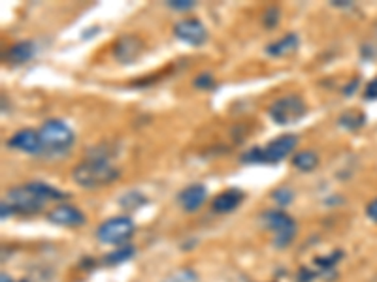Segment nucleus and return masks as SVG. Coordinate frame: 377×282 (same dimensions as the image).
Returning <instances> with one entry per match:
<instances>
[{
    "mask_svg": "<svg viewBox=\"0 0 377 282\" xmlns=\"http://www.w3.org/2000/svg\"><path fill=\"white\" fill-rule=\"evenodd\" d=\"M364 98L366 100H377V78H374L364 91Z\"/></svg>",
    "mask_w": 377,
    "mask_h": 282,
    "instance_id": "nucleus-23",
    "label": "nucleus"
},
{
    "mask_svg": "<svg viewBox=\"0 0 377 282\" xmlns=\"http://www.w3.org/2000/svg\"><path fill=\"white\" fill-rule=\"evenodd\" d=\"M134 235V222L128 217H114L102 222L96 230V237L104 245H117L121 247Z\"/></svg>",
    "mask_w": 377,
    "mask_h": 282,
    "instance_id": "nucleus-5",
    "label": "nucleus"
},
{
    "mask_svg": "<svg viewBox=\"0 0 377 282\" xmlns=\"http://www.w3.org/2000/svg\"><path fill=\"white\" fill-rule=\"evenodd\" d=\"M314 279H315L314 271H307L306 268L300 269V273H298V281L300 282H312Z\"/></svg>",
    "mask_w": 377,
    "mask_h": 282,
    "instance_id": "nucleus-25",
    "label": "nucleus"
},
{
    "mask_svg": "<svg viewBox=\"0 0 377 282\" xmlns=\"http://www.w3.org/2000/svg\"><path fill=\"white\" fill-rule=\"evenodd\" d=\"M43 143V156H63L76 143V134L72 128L59 119L45 120L38 130Z\"/></svg>",
    "mask_w": 377,
    "mask_h": 282,
    "instance_id": "nucleus-3",
    "label": "nucleus"
},
{
    "mask_svg": "<svg viewBox=\"0 0 377 282\" xmlns=\"http://www.w3.org/2000/svg\"><path fill=\"white\" fill-rule=\"evenodd\" d=\"M207 197V191L204 184H191V186H187L183 191L178 194V202L179 205L183 207V211L192 213L196 211L202 207V204L206 202Z\"/></svg>",
    "mask_w": 377,
    "mask_h": 282,
    "instance_id": "nucleus-12",
    "label": "nucleus"
},
{
    "mask_svg": "<svg viewBox=\"0 0 377 282\" xmlns=\"http://www.w3.org/2000/svg\"><path fill=\"white\" fill-rule=\"evenodd\" d=\"M342 260V252L340 250H336V252H332L330 256H323V258H317V265H319L323 271H328V269H332L338 263V261Z\"/></svg>",
    "mask_w": 377,
    "mask_h": 282,
    "instance_id": "nucleus-19",
    "label": "nucleus"
},
{
    "mask_svg": "<svg viewBox=\"0 0 377 282\" xmlns=\"http://www.w3.org/2000/svg\"><path fill=\"white\" fill-rule=\"evenodd\" d=\"M34 43L32 42H17L14 45H10V50L4 53L8 63L12 64H25L34 56Z\"/></svg>",
    "mask_w": 377,
    "mask_h": 282,
    "instance_id": "nucleus-14",
    "label": "nucleus"
},
{
    "mask_svg": "<svg viewBox=\"0 0 377 282\" xmlns=\"http://www.w3.org/2000/svg\"><path fill=\"white\" fill-rule=\"evenodd\" d=\"M66 194L57 188H53L51 184L42 183V181H30L23 186H14L6 194V202L15 213H25V215H34L42 211L48 202H59L64 199Z\"/></svg>",
    "mask_w": 377,
    "mask_h": 282,
    "instance_id": "nucleus-1",
    "label": "nucleus"
},
{
    "mask_svg": "<svg viewBox=\"0 0 377 282\" xmlns=\"http://www.w3.org/2000/svg\"><path fill=\"white\" fill-rule=\"evenodd\" d=\"M166 4H168V8L178 10V12H187V10H192L196 6V2H192V0H168Z\"/></svg>",
    "mask_w": 377,
    "mask_h": 282,
    "instance_id": "nucleus-22",
    "label": "nucleus"
},
{
    "mask_svg": "<svg viewBox=\"0 0 377 282\" xmlns=\"http://www.w3.org/2000/svg\"><path fill=\"white\" fill-rule=\"evenodd\" d=\"M281 15V12H279V8L278 6H270L266 12H264V17H263V23H264V27H268V28H274L276 25L279 23V17Z\"/></svg>",
    "mask_w": 377,
    "mask_h": 282,
    "instance_id": "nucleus-20",
    "label": "nucleus"
},
{
    "mask_svg": "<svg viewBox=\"0 0 377 282\" xmlns=\"http://www.w3.org/2000/svg\"><path fill=\"white\" fill-rule=\"evenodd\" d=\"M119 175H121L119 168L108 162L102 156H91L83 162H79L72 171L74 181L83 188H102L117 181Z\"/></svg>",
    "mask_w": 377,
    "mask_h": 282,
    "instance_id": "nucleus-2",
    "label": "nucleus"
},
{
    "mask_svg": "<svg viewBox=\"0 0 377 282\" xmlns=\"http://www.w3.org/2000/svg\"><path fill=\"white\" fill-rule=\"evenodd\" d=\"M50 222L57 226H64V228H76V226L85 224V215L79 211L78 207L74 205L63 204L57 205L55 209H51L48 215Z\"/></svg>",
    "mask_w": 377,
    "mask_h": 282,
    "instance_id": "nucleus-11",
    "label": "nucleus"
},
{
    "mask_svg": "<svg viewBox=\"0 0 377 282\" xmlns=\"http://www.w3.org/2000/svg\"><path fill=\"white\" fill-rule=\"evenodd\" d=\"M214 76L212 74H200L194 78V87L196 89H204V91H210V89H214Z\"/></svg>",
    "mask_w": 377,
    "mask_h": 282,
    "instance_id": "nucleus-21",
    "label": "nucleus"
},
{
    "mask_svg": "<svg viewBox=\"0 0 377 282\" xmlns=\"http://www.w3.org/2000/svg\"><path fill=\"white\" fill-rule=\"evenodd\" d=\"M298 34H294V32H289V34H285L281 40L278 42L270 43L268 47H266V53L270 56H285V55H291L292 51H296L298 47Z\"/></svg>",
    "mask_w": 377,
    "mask_h": 282,
    "instance_id": "nucleus-15",
    "label": "nucleus"
},
{
    "mask_svg": "<svg viewBox=\"0 0 377 282\" xmlns=\"http://www.w3.org/2000/svg\"><path fill=\"white\" fill-rule=\"evenodd\" d=\"M174 36L183 43L192 45V47H200L207 40V28L198 19H183V21L176 23Z\"/></svg>",
    "mask_w": 377,
    "mask_h": 282,
    "instance_id": "nucleus-8",
    "label": "nucleus"
},
{
    "mask_svg": "<svg viewBox=\"0 0 377 282\" xmlns=\"http://www.w3.org/2000/svg\"><path fill=\"white\" fill-rule=\"evenodd\" d=\"M243 202V192L238 191V188H228V191L221 192L219 196L215 197L212 202V209L215 213H221V215H227V213H232L234 209H238Z\"/></svg>",
    "mask_w": 377,
    "mask_h": 282,
    "instance_id": "nucleus-13",
    "label": "nucleus"
},
{
    "mask_svg": "<svg viewBox=\"0 0 377 282\" xmlns=\"http://www.w3.org/2000/svg\"><path fill=\"white\" fill-rule=\"evenodd\" d=\"M272 197H274L279 205H289L292 204V199H294V192H292L289 186H279V188H276V191L272 192Z\"/></svg>",
    "mask_w": 377,
    "mask_h": 282,
    "instance_id": "nucleus-18",
    "label": "nucleus"
},
{
    "mask_svg": "<svg viewBox=\"0 0 377 282\" xmlns=\"http://www.w3.org/2000/svg\"><path fill=\"white\" fill-rule=\"evenodd\" d=\"M292 166L302 173L314 171L319 166V155L315 151H300V153L292 156Z\"/></svg>",
    "mask_w": 377,
    "mask_h": 282,
    "instance_id": "nucleus-16",
    "label": "nucleus"
},
{
    "mask_svg": "<svg viewBox=\"0 0 377 282\" xmlns=\"http://www.w3.org/2000/svg\"><path fill=\"white\" fill-rule=\"evenodd\" d=\"M136 248L132 247V245H121V247L117 248V250H114V252L106 254V263L108 265H119V263H123V261L130 260L132 256H134Z\"/></svg>",
    "mask_w": 377,
    "mask_h": 282,
    "instance_id": "nucleus-17",
    "label": "nucleus"
},
{
    "mask_svg": "<svg viewBox=\"0 0 377 282\" xmlns=\"http://www.w3.org/2000/svg\"><path fill=\"white\" fill-rule=\"evenodd\" d=\"M143 42L136 34L121 36L114 45V56L117 58V63L121 64H132L142 55Z\"/></svg>",
    "mask_w": 377,
    "mask_h": 282,
    "instance_id": "nucleus-10",
    "label": "nucleus"
},
{
    "mask_svg": "<svg viewBox=\"0 0 377 282\" xmlns=\"http://www.w3.org/2000/svg\"><path fill=\"white\" fill-rule=\"evenodd\" d=\"M307 113L306 102L298 94H287V96H281L279 100H276L274 104L268 109V115L270 119L279 124V127H289V124H294L298 122L304 115Z\"/></svg>",
    "mask_w": 377,
    "mask_h": 282,
    "instance_id": "nucleus-4",
    "label": "nucleus"
},
{
    "mask_svg": "<svg viewBox=\"0 0 377 282\" xmlns=\"http://www.w3.org/2000/svg\"><path fill=\"white\" fill-rule=\"evenodd\" d=\"M366 217H368L371 222H376L377 224V197L376 199H371L370 204L366 205Z\"/></svg>",
    "mask_w": 377,
    "mask_h": 282,
    "instance_id": "nucleus-24",
    "label": "nucleus"
},
{
    "mask_svg": "<svg viewBox=\"0 0 377 282\" xmlns=\"http://www.w3.org/2000/svg\"><path fill=\"white\" fill-rule=\"evenodd\" d=\"M264 226L274 233L276 247H289L292 237L296 235V222L283 211H266L263 215Z\"/></svg>",
    "mask_w": 377,
    "mask_h": 282,
    "instance_id": "nucleus-6",
    "label": "nucleus"
},
{
    "mask_svg": "<svg viewBox=\"0 0 377 282\" xmlns=\"http://www.w3.org/2000/svg\"><path fill=\"white\" fill-rule=\"evenodd\" d=\"M8 147L23 151V153H27V155L43 156V143L42 138H40V132H38V130H32V128L17 130V132L8 140Z\"/></svg>",
    "mask_w": 377,
    "mask_h": 282,
    "instance_id": "nucleus-9",
    "label": "nucleus"
},
{
    "mask_svg": "<svg viewBox=\"0 0 377 282\" xmlns=\"http://www.w3.org/2000/svg\"><path fill=\"white\" fill-rule=\"evenodd\" d=\"M298 145V138L294 134L279 135L272 140L266 147H261V164H278L291 155Z\"/></svg>",
    "mask_w": 377,
    "mask_h": 282,
    "instance_id": "nucleus-7",
    "label": "nucleus"
},
{
    "mask_svg": "<svg viewBox=\"0 0 377 282\" xmlns=\"http://www.w3.org/2000/svg\"><path fill=\"white\" fill-rule=\"evenodd\" d=\"M358 83H360V79L358 78L351 79L347 87L343 89V94H345V96H351V94H353V91H356V89H358Z\"/></svg>",
    "mask_w": 377,
    "mask_h": 282,
    "instance_id": "nucleus-26",
    "label": "nucleus"
}]
</instances>
